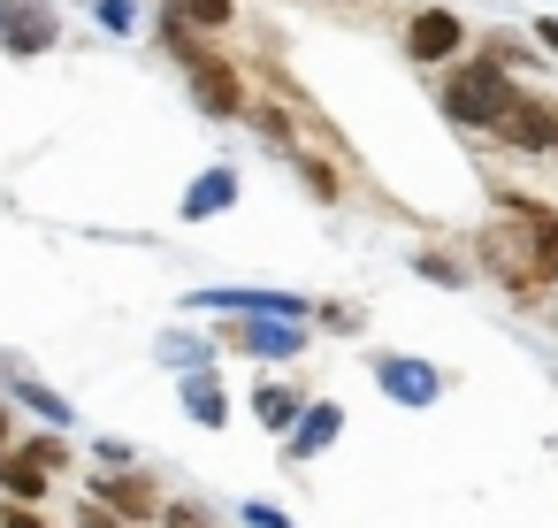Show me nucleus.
I'll return each instance as SVG.
<instances>
[{"label":"nucleus","mask_w":558,"mask_h":528,"mask_svg":"<svg viewBox=\"0 0 558 528\" xmlns=\"http://www.w3.org/2000/svg\"><path fill=\"white\" fill-rule=\"evenodd\" d=\"M482 261L489 276H505L512 291H535L558 276V223L543 207H497L482 230Z\"/></svg>","instance_id":"obj_1"},{"label":"nucleus","mask_w":558,"mask_h":528,"mask_svg":"<svg viewBox=\"0 0 558 528\" xmlns=\"http://www.w3.org/2000/svg\"><path fill=\"white\" fill-rule=\"evenodd\" d=\"M444 108H451V123L497 131V123H505V108H512V77H505L497 62H459V70H451V93H444Z\"/></svg>","instance_id":"obj_2"},{"label":"nucleus","mask_w":558,"mask_h":528,"mask_svg":"<svg viewBox=\"0 0 558 528\" xmlns=\"http://www.w3.org/2000/svg\"><path fill=\"white\" fill-rule=\"evenodd\" d=\"M0 39H9L16 55H39L54 39V16L39 9V0H9V9H0Z\"/></svg>","instance_id":"obj_3"},{"label":"nucleus","mask_w":558,"mask_h":528,"mask_svg":"<svg viewBox=\"0 0 558 528\" xmlns=\"http://www.w3.org/2000/svg\"><path fill=\"white\" fill-rule=\"evenodd\" d=\"M405 47H413V62H436V55L459 47V24H451V16H421V24L405 32Z\"/></svg>","instance_id":"obj_4"},{"label":"nucleus","mask_w":558,"mask_h":528,"mask_svg":"<svg viewBox=\"0 0 558 528\" xmlns=\"http://www.w3.org/2000/svg\"><path fill=\"white\" fill-rule=\"evenodd\" d=\"M0 475H9V490H16V497H39V490H47V459H39V452H24V459H9V467H0Z\"/></svg>","instance_id":"obj_5"},{"label":"nucleus","mask_w":558,"mask_h":528,"mask_svg":"<svg viewBox=\"0 0 558 528\" xmlns=\"http://www.w3.org/2000/svg\"><path fill=\"white\" fill-rule=\"evenodd\" d=\"M100 497H108V505H123V513H154V482H138V475L100 482Z\"/></svg>","instance_id":"obj_6"},{"label":"nucleus","mask_w":558,"mask_h":528,"mask_svg":"<svg viewBox=\"0 0 558 528\" xmlns=\"http://www.w3.org/2000/svg\"><path fill=\"white\" fill-rule=\"evenodd\" d=\"M199 100H215V108H238V77H230L222 62H199Z\"/></svg>","instance_id":"obj_7"},{"label":"nucleus","mask_w":558,"mask_h":528,"mask_svg":"<svg viewBox=\"0 0 558 528\" xmlns=\"http://www.w3.org/2000/svg\"><path fill=\"white\" fill-rule=\"evenodd\" d=\"M192 215H207V207H230V169H215V177H199V192L184 200Z\"/></svg>","instance_id":"obj_8"},{"label":"nucleus","mask_w":558,"mask_h":528,"mask_svg":"<svg viewBox=\"0 0 558 528\" xmlns=\"http://www.w3.org/2000/svg\"><path fill=\"white\" fill-rule=\"evenodd\" d=\"M383 383H398L405 398H428V375H421L413 360H383Z\"/></svg>","instance_id":"obj_9"},{"label":"nucleus","mask_w":558,"mask_h":528,"mask_svg":"<svg viewBox=\"0 0 558 528\" xmlns=\"http://www.w3.org/2000/svg\"><path fill=\"white\" fill-rule=\"evenodd\" d=\"M184 398H192V413H199V421H207V429H215V421H222V391H215V383H192V391H184Z\"/></svg>","instance_id":"obj_10"},{"label":"nucleus","mask_w":558,"mask_h":528,"mask_svg":"<svg viewBox=\"0 0 558 528\" xmlns=\"http://www.w3.org/2000/svg\"><path fill=\"white\" fill-rule=\"evenodd\" d=\"M253 406H260V421H291V391H268V383H260Z\"/></svg>","instance_id":"obj_11"},{"label":"nucleus","mask_w":558,"mask_h":528,"mask_svg":"<svg viewBox=\"0 0 558 528\" xmlns=\"http://www.w3.org/2000/svg\"><path fill=\"white\" fill-rule=\"evenodd\" d=\"M184 16H192V24H222V16H230V0H184Z\"/></svg>","instance_id":"obj_12"},{"label":"nucleus","mask_w":558,"mask_h":528,"mask_svg":"<svg viewBox=\"0 0 558 528\" xmlns=\"http://www.w3.org/2000/svg\"><path fill=\"white\" fill-rule=\"evenodd\" d=\"M322 436H337V406H322V413H306V444H322Z\"/></svg>","instance_id":"obj_13"},{"label":"nucleus","mask_w":558,"mask_h":528,"mask_svg":"<svg viewBox=\"0 0 558 528\" xmlns=\"http://www.w3.org/2000/svg\"><path fill=\"white\" fill-rule=\"evenodd\" d=\"M85 528H123V520H108V513H85Z\"/></svg>","instance_id":"obj_14"},{"label":"nucleus","mask_w":558,"mask_h":528,"mask_svg":"<svg viewBox=\"0 0 558 528\" xmlns=\"http://www.w3.org/2000/svg\"><path fill=\"white\" fill-rule=\"evenodd\" d=\"M9 528H39V520H32V513H9Z\"/></svg>","instance_id":"obj_15"},{"label":"nucleus","mask_w":558,"mask_h":528,"mask_svg":"<svg viewBox=\"0 0 558 528\" xmlns=\"http://www.w3.org/2000/svg\"><path fill=\"white\" fill-rule=\"evenodd\" d=\"M543 47H550V55H558V24H543Z\"/></svg>","instance_id":"obj_16"},{"label":"nucleus","mask_w":558,"mask_h":528,"mask_svg":"<svg viewBox=\"0 0 558 528\" xmlns=\"http://www.w3.org/2000/svg\"><path fill=\"white\" fill-rule=\"evenodd\" d=\"M0 444H9V413H0Z\"/></svg>","instance_id":"obj_17"}]
</instances>
